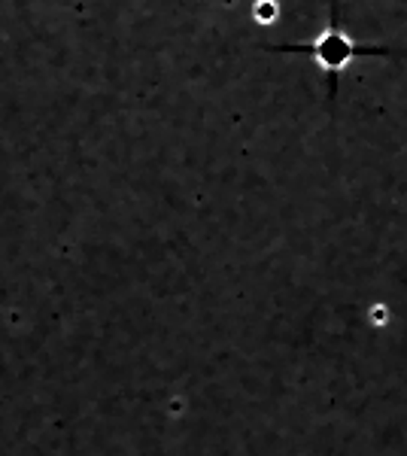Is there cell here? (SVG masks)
Wrapping results in <instances>:
<instances>
[{"instance_id": "6da1fadb", "label": "cell", "mask_w": 407, "mask_h": 456, "mask_svg": "<svg viewBox=\"0 0 407 456\" xmlns=\"http://www.w3.org/2000/svg\"><path fill=\"white\" fill-rule=\"evenodd\" d=\"M270 49H274V52H301V55H307V58L325 73L328 85H332V95H334V85H338L340 73H344L359 55H386L389 52V49H383V46H359V43L344 31V25H340L338 6H332L328 25L313 40L283 43V46H270Z\"/></svg>"}, {"instance_id": "7a4b0ae2", "label": "cell", "mask_w": 407, "mask_h": 456, "mask_svg": "<svg viewBox=\"0 0 407 456\" xmlns=\"http://www.w3.org/2000/svg\"><path fill=\"white\" fill-rule=\"evenodd\" d=\"M253 16L255 21H274L277 19V0H255V6H253Z\"/></svg>"}]
</instances>
